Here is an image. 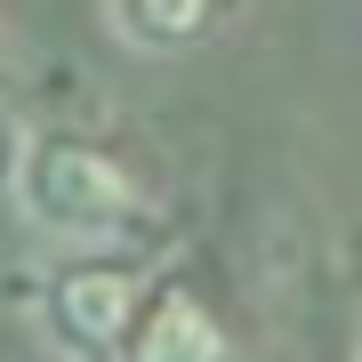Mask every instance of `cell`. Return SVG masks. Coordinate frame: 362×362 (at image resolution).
<instances>
[{
  "mask_svg": "<svg viewBox=\"0 0 362 362\" xmlns=\"http://www.w3.org/2000/svg\"><path fill=\"white\" fill-rule=\"evenodd\" d=\"M121 362H226V330L209 322L202 298L161 290L153 306L137 314V330L121 338Z\"/></svg>",
  "mask_w": 362,
  "mask_h": 362,
  "instance_id": "obj_2",
  "label": "cell"
},
{
  "mask_svg": "<svg viewBox=\"0 0 362 362\" xmlns=\"http://www.w3.org/2000/svg\"><path fill=\"white\" fill-rule=\"evenodd\" d=\"M16 209L49 233L97 242V233H121L137 218V177L81 137H33L16 153Z\"/></svg>",
  "mask_w": 362,
  "mask_h": 362,
  "instance_id": "obj_1",
  "label": "cell"
},
{
  "mask_svg": "<svg viewBox=\"0 0 362 362\" xmlns=\"http://www.w3.org/2000/svg\"><path fill=\"white\" fill-rule=\"evenodd\" d=\"M209 25H218V0H113V33L153 57H177L194 40H209Z\"/></svg>",
  "mask_w": 362,
  "mask_h": 362,
  "instance_id": "obj_4",
  "label": "cell"
},
{
  "mask_svg": "<svg viewBox=\"0 0 362 362\" xmlns=\"http://www.w3.org/2000/svg\"><path fill=\"white\" fill-rule=\"evenodd\" d=\"M57 322H65L81 346H113V338H129L137 322V282H129V266H73V274H57Z\"/></svg>",
  "mask_w": 362,
  "mask_h": 362,
  "instance_id": "obj_3",
  "label": "cell"
}]
</instances>
